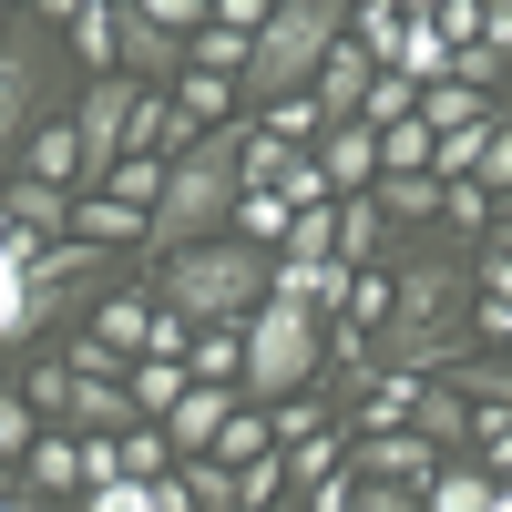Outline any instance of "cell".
<instances>
[{
	"instance_id": "obj_1",
	"label": "cell",
	"mask_w": 512,
	"mask_h": 512,
	"mask_svg": "<svg viewBox=\"0 0 512 512\" xmlns=\"http://www.w3.org/2000/svg\"><path fill=\"white\" fill-rule=\"evenodd\" d=\"M246 164H256V123H216L195 134L185 154H164V195H154V226L144 246H195V236H226L236 205H246Z\"/></svg>"
},
{
	"instance_id": "obj_2",
	"label": "cell",
	"mask_w": 512,
	"mask_h": 512,
	"mask_svg": "<svg viewBox=\"0 0 512 512\" xmlns=\"http://www.w3.org/2000/svg\"><path fill=\"white\" fill-rule=\"evenodd\" d=\"M461 277L451 256H410L400 267V297H390V328H379V369H451V359H472L482 338H472V308H461Z\"/></svg>"
},
{
	"instance_id": "obj_3",
	"label": "cell",
	"mask_w": 512,
	"mask_h": 512,
	"mask_svg": "<svg viewBox=\"0 0 512 512\" xmlns=\"http://www.w3.org/2000/svg\"><path fill=\"white\" fill-rule=\"evenodd\" d=\"M164 308L195 318V328H216V318H246V308H267V287H277V256L256 246V236H195L164 256Z\"/></svg>"
},
{
	"instance_id": "obj_4",
	"label": "cell",
	"mask_w": 512,
	"mask_h": 512,
	"mask_svg": "<svg viewBox=\"0 0 512 512\" xmlns=\"http://www.w3.org/2000/svg\"><path fill=\"white\" fill-rule=\"evenodd\" d=\"M349 21H359V0H277L267 31H256V52H246V93H256V103L308 93L318 62L349 41Z\"/></svg>"
},
{
	"instance_id": "obj_5",
	"label": "cell",
	"mask_w": 512,
	"mask_h": 512,
	"mask_svg": "<svg viewBox=\"0 0 512 512\" xmlns=\"http://www.w3.org/2000/svg\"><path fill=\"white\" fill-rule=\"evenodd\" d=\"M318 349H328V318L308 308V297H277V287H267V308H246V390H256V400L308 390V379H318Z\"/></svg>"
},
{
	"instance_id": "obj_6",
	"label": "cell",
	"mask_w": 512,
	"mask_h": 512,
	"mask_svg": "<svg viewBox=\"0 0 512 512\" xmlns=\"http://www.w3.org/2000/svg\"><path fill=\"white\" fill-rule=\"evenodd\" d=\"M41 93H52V52H41V41L0 52V164H11V154L31 144V123H41Z\"/></svg>"
},
{
	"instance_id": "obj_7",
	"label": "cell",
	"mask_w": 512,
	"mask_h": 512,
	"mask_svg": "<svg viewBox=\"0 0 512 512\" xmlns=\"http://www.w3.org/2000/svg\"><path fill=\"white\" fill-rule=\"evenodd\" d=\"M134 103H144V93H134L123 72H103L93 93H82V113H72V123H82V154H93V175H103V164H123V134H134Z\"/></svg>"
},
{
	"instance_id": "obj_8",
	"label": "cell",
	"mask_w": 512,
	"mask_h": 512,
	"mask_svg": "<svg viewBox=\"0 0 512 512\" xmlns=\"http://www.w3.org/2000/svg\"><path fill=\"white\" fill-rule=\"evenodd\" d=\"M431 451H441L431 431H359V441H349V472H359V482H431V472H441Z\"/></svg>"
},
{
	"instance_id": "obj_9",
	"label": "cell",
	"mask_w": 512,
	"mask_h": 512,
	"mask_svg": "<svg viewBox=\"0 0 512 512\" xmlns=\"http://www.w3.org/2000/svg\"><path fill=\"white\" fill-rule=\"evenodd\" d=\"M236 410H246V400H236V390H216V379H205V390H185L175 410H164V441H175V451L195 461V451H216V441H226V420H236Z\"/></svg>"
},
{
	"instance_id": "obj_10",
	"label": "cell",
	"mask_w": 512,
	"mask_h": 512,
	"mask_svg": "<svg viewBox=\"0 0 512 512\" xmlns=\"http://www.w3.org/2000/svg\"><path fill=\"white\" fill-rule=\"evenodd\" d=\"M369 82H379V52H369V41H338V52L318 62L308 93H318V113H328V123H349V113L369 103Z\"/></svg>"
},
{
	"instance_id": "obj_11",
	"label": "cell",
	"mask_w": 512,
	"mask_h": 512,
	"mask_svg": "<svg viewBox=\"0 0 512 512\" xmlns=\"http://www.w3.org/2000/svg\"><path fill=\"white\" fill-rule=\"evenodd\" d=\"M113 62H134V72L164 82V72H185L195 52H185V31H164L154 11H113Z\"/></svg>"
},
{
	"instance_id": "obj_12",
	"label": "cell",
	"mask_w": 512,
	"mask_h": 512,
	"mask_svg": "<svg viewBox=\"0 0 512 512\" xmlns=\"http://www.w3.org/2000/svg\"><path fill=\"white\" fill-rule=\"evenodd\" d=\"M318 164H328V185H338V195H369V185H379V123H359V113H349V123H328Z\"/></svg>"
},
{
	"instance_id": "obj_13",
	"label": "cell",
	"mask_w": 512,
	"mask_h": 512,
	"mask_svg": "<svg viewBox=\"0 0 512 512\" xmlns=\"http://www.w3.org/2000/svg\"><path fill=\"white\" fill-rule=\"evenodd\" d=\"M21 175H41V185H72V175H93V154H82V123H31V144H21Z\"/></svg>"
},
{
	"instance_id": "obj_14",
	"label": "cell",
	"mask_w": 512,
	"mask_h": 512,
	"mask_svg": "<svg viewBox=\"0 0 512 512\" xmlns=\"http://www.w3.org/2000/svg\"><path fill=\"white\" fill-rule=\"evenodd\" d=\"M154 328H164V318L144 308V297H103L82 338H93V349H113V359H144V349H154Z\"/></svg>"
},
{
	"instance_id": "obj_15",
	"label": "cell",
	"mask_w": 512,
	"mask_h": 512,
	"mask_svg": "<svg viewBox=\"0 0 512 512\" xmlns=\"http://www.w3.org/2000/svg\"><path fill=\"white\" fill-rule=\"evenodd\" d=\"M420 123H431V134L492 123V93H482V82H461V72H441V82H420Z\"/></svg>"
},
{
	"instance_id": "obj_16",
	"label": "cell",
	"mask_w": 512,
	"mask_h": 512,
	"mask_svg": "<svg viewBox=\"0 0 512 512\" xmlns=\"http://www.w3.org/2000/svg\"><path fill=\"white\" fill-rule=\"evenodd\" d=\"M349 472V431H308V441H287V492H318V482H338Z\"/></svg>"
},
{
	"instance_id": "obj_17",
	"label": "cell",
	"mask_w": 512,
	"mask_h": 512,
	"mask_svg": "<svg viewBox=\"0 0 512 512\" xmlns=\"http://www.w3.org/2000/svg\"><path fill=\"white\" fill-rule=\"evenodd\" d=\"M0 216H11L21 236H72V205H62V185H41V175H21L11 195H0Z\"/></svg>"
},
{
	"instance_id": "obj_18",
	"label": "cell",
	"mask_w": 512,
	"mask_h": 512,
	"mask_svg": "<svg viewBox=\"0 0 512 512\" xmlns=\"http://www.w3.org/2000/svg\"><path fill=\"white\" fill-rule=\"evenodd\" d=\"M379 236H390V205L379 195H338V256H349V267H379Z\"/></svg>"
},
{
	"instance_id": "obj_19",
	"label": "cell",
	"mask_w": 512,
	"mask_h": 512,
	"mask_svg": "<svg viewBox=\"0 0 512 512\" xmlns=\"http://www.w3.org/2000/svg\"><path fill=\"white\" fill-rule=\"evenodd\" d=\"M369 195L390 205V226H431V216H441V175H431V164H410V175H379Z\"/></svg>"
},
{
	"instance_id": "obj_20",
	"label": "cell",
	"mask_w": 512,
	"mask_h": 512,
	"mask_svg": "<svg viewBox=\"0 0 512 512\" xmlns=\"http://www.w3.org/2000/svg\"><path fill=\"white\" fill-rule=\"evenodd\" d=\"M461 400H492V410H512V349H472V359H451L441 369Z\"/></svg>"
},
{
	"instance_id": "obj_21",
	"label": "cell",
	"mask_w": 512,
	"mask_h": 512,
	"mask_svg": "<svg viewBox=\"0 0 512 512\" xmlns=\"http://www.w3.org/2000/svg\"><path fill=\"white\" fill-rule=\"evenodd\" d=\"M492 492H502V472H472V461H441L420 502H431V512H492Z\"/></svg>"
},
{
	"instance_id": "obj_22",
	"label": "cell",
	"mask_w": 512,
	"mask_h": 512,
	"mask_svg": "<svg viewBox=\"0 0 512 512\" xmlns=\"http://www.w3.org/2000/svg\"><path fill=\"white\" fill-rule=\"evenodd\" d=\"M154 216L144 205H123V195H93V205H72V236H93V246H134Z\"/></svg>"
},
{
	"instance_id": "obj_23",
	"label": "cell",
	"mask_w": 512,
	"mask_h": 512,
	"mask_svg": "<svg viewBox=\"0 0 512 512\" xmlns=\"http://www.w3.org/2000/svg\"><path fill=\"white\" fill-rule=\"evenodd\" d=\"M420 113V72H400V62H379V82H369V103H359V123H379V134H390V123H410Z\"/></svg>"
},
{
	"instance_id": "obj_24",
	"label": "cell",
	"mask_w": 512,
	"mask_h": 512,
	"mask_svg": "<svg viewBox=\"0 0 512 512\" xmlns=\"http://www.w3.org/2000/svg\"><path fill=\"white\" fill-rule=\"evenodd\" d=\"M123 390H134V410H175V400H185V359H154V349H144Z\"/></svg>"
},
{
	"instance_id": "obj_25",
	"label": "cell",
	"mask_w": 512,
	"mask_h": 512,
	"mask_svg": "<svg viewBox=\"0 0 512 512\" xmlns=\"http://www.w3.org/2000/svg\"><path fill=\"white\" fill-rule=\"evenodd\" d=\"M185 52H195V72H236V82H246V52H256V31H226V21H205V31L185 41Z\"/></svg>"
},
{
	"instance_id": "obj_26",
	"label": "cell",
	"mask_w": 512,
	"mask_h": 512,
	"mask_svg": "<svg viewBox=\"0 0 512 512\" xmlns=\"http://www.w3.org/2000/svg\"><path fill=\"white\" fill-rule=\"evenodd\" d=\"M103 195H123V205H144V216H154V195H164V154H123V164H103Z\"/></svg>"
},
{
	"instance_id": "obj_27",
	"label": "cell",
	"mask_w": 512,
	"mask_h": 512,
	"mask_svg": "<svg viewBox=\"0 0 512 512\" xmlns=\"http://www.w3.org/2000/svg\"><path fill=\"white\" fill-rule=\"evenodd\" d=\"M236 226H246L256 246H287V226H297V205H287L277 185H246V205H236Z\"/></svg>"
},
{
	"instance_id": "obj_28",
	"label": "cell",
	"mask_w": 512,
	"mask_h": 512,
	"mask_svg": "<svg viewBox=\"0 0 512 512\" xmlns=\"http://www.w3.org/2000/svg\"><path fill=\"white\" fill-rule=\"evenodd\" d=\"M226 328H236V318H216V328H195V349H185V369H205V379H226V369H236V379H246V338H226Z\"/></svg>"
},
{
	"instance_id": "obj_29",
	"label": "cell",
	"mask_w": 512,
	"mask_h": 512,
	"mask_svg": "<svg viewBox=\"0 0 512 512\" xmlns=\"http://www.w3.org/2000/svg\"><path fill=\"white\" fill-rule=\"evenodd\" d=\"M72 52L93 72H113V0H82V11H72Z\"/></svg>"
},
{
	"instance_id": "obj_30",
	"label": "cell",
	"mask_w": 512,
	"mask_h": 512,
	"mask_svg": "<svg viewBox=\"0 0 512 512\" xmlns=\"http://www.w3.org/2000/svg\"><path fill=\"white\" fill-rule=\"evenodd\" d=\"M267 451H277V420H267V410H236L226 441H216V461H267Z\"/></svg>"
},
{
	"instance_id": "obj_31",
	"label": "cell",
	"mask_w": 512,
	"mask_h": 512,
	"mask_svg": "<svg viewBox=\"0 0 512 512\" xmlns=\"http://www.w3.org/2000/svg\"><path fill=\"white\" fill-rule=\"evenodd\" d=\"M31 482L41 492H72L82 482V441H31Z\"/></svg>"
},
{
	"instance_id": "obj_32",
	"label": "cell",
	"mask_w": 512,
	"mask_h": 512,
	"mask_svg": "<svg viewBox=\"0 0 512 512\" xmlns=\"http://www.w3.org/2000/svg\"><path fill=\"white\" fill-rule=\"evenodd\" d=\"M390 297H400V277L359 267V287H349V328H390Z\"/></svg>"
},
{
	"instance_id": "obj_33",
	"label": "cell",
	"mask_w": 512,
	"mask_h": 512,
	"mask_svg": "<svg viewBox=\"0 0 512 512\" xmlns=\"http://www.w3.org/2000/svg\"><path fill=\"white\" fill-rule=\"evenodd\" d=\"M123 441V482H164V431H113Z\"/></svg>"
},
{
	"instance_id": "obj_34",
	"label": "cell",
	"mask_w": 512,
	"mask_h": 512,
	"mask_svg": "<svg viewBox=\"0 0 512 512\" xmlns=\"http://www.w3.org/2000/svg\"><path fill=\"white\" fill-rule=\"evenodd\" d=\"M349 512H431V502H420V482H359Z\"/></svg>"
},
{
	"instance_id": "obj_35",
	"label": "cell",
	"mask_w": 512,
	"mask_h": 512,
	"mask_svg": "<svg viewBox=\"0 0 512 512\" xmlns=\"http://www.w3.org/2000/svg\"><path fill=\"white\" fill-rule=\"evenodd\" d=\"M31 420H41V410H31L21 390H0V461H21V451H31Z\"/></svg>"
},
{
	"instance_id": "obj_36",
	"label": "cell",
	"mask_w": 512,
	"mask_h": 512,
	"mask_svg": "<svg viewBox=\"0 0 512 512\" xmlns=\"http://www.w3.org/2000/svg\"><path fill=\"white\" fill-rule=\"evenodd\" d=\"M21 400H31V410H62V420H72V359H62V369H31V379H21Z\"/></svg>"
},
{
	"instance_id": "obj_37",
	"label": "cell",
	"mask_w": 512,
	"mask_h": 512,
	"mask_svg": "<svg viewBox=\"0 0 512 512\" xmlns=\"http://www.w3.org/2000/svg\"><path fill=\"white\" fill-rule=\"evenodd\" d=\"M82 512H154V482H93Z\"/></svg>"
},
{
	"instance_id": "obj_38",
	"label": "cell",
	"mask_w": 512,
	"mask_h": 512,
	"mask_svg": "<svg viewBox=\"0 0 512 512\" xmlns=\"http://www.w3.org/2000/svg\"><path fill=\"white\" fill-rule=\"evenodd\" d=\"M482 185L512 195V123H492V154H482Z\"/></svg>"
},
{
	"instance_id": "obj_39",
	"label": "cell",
	"mask_w": 512,
	"mask_h": 512,
	"mask_svg": "<svg viewBox=\"0 0 512 512\" xmlns=\"http://www.w3.org/2000/svg\"><path fill=\"white\" fill-rule=\"evenodd\" d=\"M482 31H492V52H502V82H512V0H482Z\"/></svg>"
},
{
	"instance_id": "obj_40",
	"label": "cell",
	"mask_w": 512,
	"mask_h": 512,
	"mask_svg": "<svg viewBox=\"0 0 512 512\" xmlns=\"http://www.w3.org/2000/svg\"><path fill=\"white\" fill-rule=\"evenodd\" d=\"M267 11H277V0H216V21H226V31H267Z\"/></svg>"
},
{
	"instance_id": "obj_41",
	"label": "cell",
	"mask_w": 512,
	"mask_h": 512,
	"mask_svg": "<svg viewBox=\"0 0 512 512\" xmlns=\"http://www.w3.org/2000/svg\"><path fill=\"white\" fill-rule=\"evenodd\" d=\"M482 461H492V472H512V410H502V420H482Z\"/></svg>"
},
{
	"instance_id": "obj_42",
	"label": "cell",
	"mask_w": 512,
	"mask_h": 512,
	"mask_svg": "<svg viewBox=\"0 0 512 512\" xmlns=\"http://www.w3.org/2000/svg\"><path fill=\"white\" fill-rule=\"evenodd\" d=\"M31 11H41V21H72V11H82V0H31Z\"/></svg>"
},
{
	"instance_id": "obj_43",
	"label": "cell",
	"mask_w": 512,
	"mask_h": 512,
	"mask_svg": "<svg viewBox=\"0 0 512 512\" xmlns=\"http://www.w3.org/2000/svg\"><path fill=\"white\" fill-rule=\"evenodd\" d=\"M492 512H512V472H502V492H492Z\"/></svg>"
},
{
	"instance_id": "obj_44",
	"label": "cell",
	"mask_w": 512,
	"mask_h": 512,
	"mask_svg": "<svg viewBox=\"0 0 512 512\" xmlns=\"http://www.w3.org/2000/svg\"><path fill=\"white\" fill-rule=\"evenodd\" d=\"M236 512H287V502H236Z\"/></svg>"
},
{
	"instance_id": "obj_45",
	"label": "cell",
	"mask_w": 512,
	"mask_h": 512,
	"mask_svg": "<svg viewBox=\"0 0 512 512\" xmlns=\"http://www.w3.org/2000/svg\"><path fill=\"white\" fill-rule=\"evenodd\" d=\"M0 512H21V502H11V492H0Z\"/></svg>"
},
{
	"instance_id": "obj_46",
	"label": "cell",
	"mask_w": 512,
	"mask_h": 512,
	"mask_svg": "<svg viewBox=\"0 0 512 512\" xmlns=\"http://www.w3.org/2000/svg\"><path fill=\"white\" fill-rule=\"evenodd\" d=\"M21 512H31V502H21Z\"/></svg>"
}]
</instances>
